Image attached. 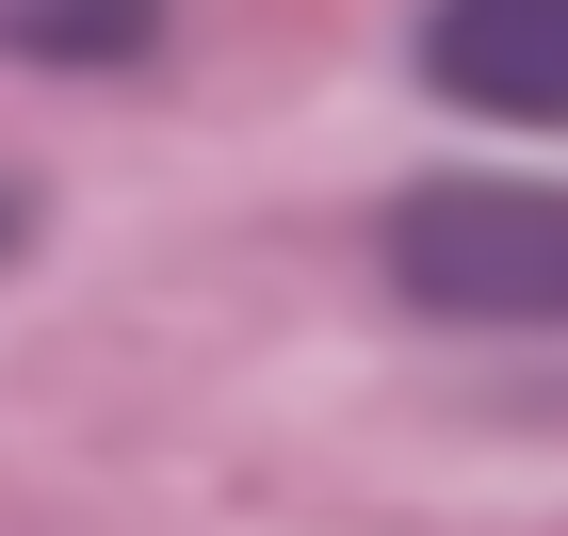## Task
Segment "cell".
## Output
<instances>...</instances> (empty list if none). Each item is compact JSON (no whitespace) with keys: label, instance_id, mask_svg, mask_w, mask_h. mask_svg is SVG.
I'll use <instances>...</instances> for the list:
<instances>
[{"label":"cell","instance_id":"cell-1","mask_svg":"<svg viewBox=\"0 0 568 536\" xmlns=\"http://www.w3.org/2000/svg\"><path fill=\"white\" fill-rule=\"evenodd\" d=\"M390 276L455 325H568V179H423L390 212Z\"/></svg>","mask_w":568,"mask_h":536},{"label":"cell","instance_id":"cell-2","mask_svg":"<svg viewBox=\"0 0 568 536\" xmlns=\"http://www.w3.org/2000/svg\"><path fill=\"white\" fill-rule=\"evenodd\" d=\"M423 82L455 98V114L568 131V0H438L423 17Z\"/></svg>","mask_w":568,"mask_h":536},{"label":"cell","instance_id":"cell-3","mask_svg":"<svg viewBox=\"0 0 568 536\" xmlns=\"http://www.w3.org/2000/svg\"><path fill=\"white\" fill-rule=\"evenodd\" d=\"M146 33H163V0H0L17 65H131Z\"/></svg>","mask_w":568,"mask_h":536},{"label":"cell","instance_id":"cell-4","mask_svg":"<svg viewBox=\"0 0 568 536\" xmlns=\"http://www.w3.org/2000/svg\"><path fill=\"white\" fill-rule=\"evenodd\" d=\"M17 227H33V212H17V195H0V261H17Z\"/></svg>","mask_w":568,"mask_h":536}]
</instances>
